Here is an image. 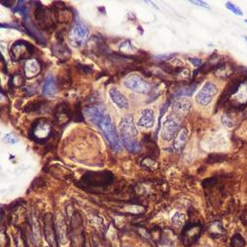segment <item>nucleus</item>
<instances>
[{
    "label": "nucleus",
    "mask_w": 247,
    "mask_h": 247,
    "mask_svg": "<svg viewBox=\"0 0 247 247\" xmlns=\"http://www.w3.org/2000/svg\"><path fill=\"white\" fill-rule=\"evenodd\" d=\"M156 122L154 113L149 109H144L141 113V117L138 120V125L143 128H151Z\"/></svg>",
    "instance_id": "8"
},
{
    "label": "nucleus",
    "mask_w": 247,
    "mask_h": 247,
    "mask_svg": "<svg viewBox=\"0 0 247 247\" xmlns=\"http://www.w3.org/2000/svg\"><path fill=\"white\" fill-rule=\"evenodd\" d=\"M124 147L126 148L130 152H138L140 151V145L137 140L134 139H121Z\"/></svg>",
    "instance_id": "14"
},
{
    "label": "nucleus",
    "mask_w": 247,
    "mask_h": 247,
    "mask_svg": "<svg viewBox=\"0 0 247 247\" xmlns=\"http://www.w3.org/2000/svg\"><path fill=\"white\" fill-rule=\"evenodd\" d=\"M53 223L51 220L46 219L45 224H44V234L46 241L48 242L50 247H58V242L56 238V234L55 231L53 229Z\"/></svg>",
    "instance_id": "10"
},
{
    "label": "nucleus",
    "mask_w": 247,
    "mask_h": 247,
    "mask_svg": "<svg viewBox=\"0 0 247 247\" xmlns=\"http://www.w3.org/2000/svg\"><path fill=\"white\" fill-rule=\"evenodd\" d=\"M187 138H188V132H187V129L186 128H183L180 130V132L178 133V135L176 136V139H175V142H174V147L177 149H181L184 145H185L186 141H187Z\"/></svg>",
    "instance_id": "13"
},
{
    "label": "nucleus",
    "mask_w": 247,
    "mask_h": 247,
    "mask_svg": "<svg viewBox=\"0 0 247 247\" xmlns=\"http://www.w3.org/2000/svg\"><path fill=\"white\" fill-rule=\"evenodd\" d=\"M201 234V227L197 224H191L187 226L183 231L182 241L186 246L190 247L198 240Z\"/></svg>",
    "instance_id": "6"
},
{
    "label": "nucleus",
    "mask_w": 247,
    "mask_h": 247,
    "mask_svg": "<svg viewBox=\"0 0 247 247\" xmlns=\"http://www.w3.org/2000/svg\"><path fill=\"white\" fill-rule=\"evenodd\" d=\"M191 108H192L191 102L188 100H185V99L177 100L173 105L174 113H175L176 114H178V115H180V116L186 115L188 111H190Z\"/></svg>",
    "instance_id": "11"
},
{
    "label": "nucleus",
    "mask_w": 247,
    "mask_h": 247,
    "mask_svg": "<svg viewBox=\"0 0 247 247\" xmlns=\"http://www.w3.org/2000/svg\"><path fill=\"white\" fill-rule=\"evenodd\" d=\"M85 114L87 118L101 130L106 141L109 143L114 151H120L121 145L109 115L104 109L98 106H91V108L86 109Z\"/></svg>",
    "instance_id": "1"
},
{
    "label": "nucleus",
    "mask_w": 247,
    "mask_h": 247,
    "mask_svg": "<svg viewBox=\"0 0 247 247\" xmlns=\"http://www.w3.org/2000/svg\"><path fill=\"white\" fill-rule=\"evenodd\" d=\"M231 246L232 247H244L245 246V241L242 238V236L238 234L234 235L231 238Z\"/></svg>",
    "instance_id": "16"
},
{
    "label": "nucleus",
    "mask_w": 247,
    "mask_h": 247,
    "mask_svg": "<svg viewBox=\"0 0 247 247\" xmlns=\"http://www.w3.org/2000/svg\"><path fill=\"white\" fill-rule=\"evenodd\" d=\"M244 39H245V41L247 42V36H244Z\"/></svg>",
    "instance_id": "21"
},
{
    "label": "nucleus",
    "mask_w": 247,
    "mask_h": 247,
    "mask_svg": "<svg viewBox=\"0 0 247 247\" xmlns=\"http://www.w3.org/2000/svg\"><path fill=\"white\" fill-rule=\"evenodd\" d=\"M226 7L229 9V10H231L234 14L237 15V16H242V15H243V13H242L241 9L239 7H237L236 5H234V4L231 3V2H227L226 3Z\"/></svg>",
    "instance_id": "18"
},
{
    "label": "nucleus",
    "mask_w": 247,
    "mask_h": 247,
    "mask_svg": "<svg viewBox=\"0 0 247 247\" xmlns=\"http://www.w3.org/2000/svg\"><path fill=\"white\" fill-rule=\"evenodd\" d=\"M5 141L9 144H16L18 142V139L16 138L15 135L13 134H7L5 136Z\"/></svg>",
    "instance_id": "19"
},
{
    "label": "nucleus",
    "mask_w": 247,
    "mask_h": 247,
    "mask_svg": "<svg viewBox=\"0 0 247 247\" xmlns=\"http://www.w3.org/2000/svg\"><path fill=\"white\" fill-rule=\"evenodd\" d=\"M57 91V87L54 79H53L52 76L47 77L45 80V83L43 85V93L46 96H54L56 94Z\"/></svg>",
    "instance_id": "12"
},
{
    "label": "nucleus",
    "mask_w": 247,
    "mask_h": 247,
    "mask_svg": "<svg viewBox=\"0 0 247 247\" xmlns=\"http://www.w3.org/2000/svg\"><path fill=\"white\" fill-rule=\"evenodd\" d=\"M244 22H245V23H247V20H245V21H244Z\"/></svg>",
    "instance_id": "22"
},
{
    "label": "nucleus",
    "mask_w": 247,
    "mask_h": 247,
    "mask_svg": "<svg viewBox=\"0 0 247 247\" xmlns=\"http://www.w3.org/2000/svg\"><path fill=\"white\" fill-rule=\"evenodd\" d=\"M109 97L111 101H113L119 109H127L129 108V103H128V100L126 99V97L123 94H121L117 89L111 88L109 90Z\"/></svg>",
    "instance_id": "9"
},
{
    "label": "nucleus",
    "mask_w": 247,
    "mask_h": 247,
    "mask_svg": "<svg viewBox=\"0 0 247 247\" xmlns=\"http://www.w3.org/2000/svg\"><path fill=\"white\" fill-rule=\"evenodd\" d=\"M124 85L128 89L140 94H149L152 90L151 84L147 82L144 78L139 75H130L127 76L123 81Z\"/></svg>",
    "instance_id": "2"
},
{
    "label": "nucleus",
    "mask_w": 247,
    "mask_h": 247,
    "mask_svg": "<svg viewBox=\"0 0 247 247\" xmlns=\"http://www.w3.org/2000/svg\"><path fill=\"white\" fill-rule=\"evenodd\" d=\"M192 4H196L197 6H201V7H205V8H208V6L206 5V3H204L203 1H195V0H193V1H191Z\"/></svg>",
    "instance_id": "20"
},
{
    "label": "nucleus",
    "mask_w": 247,
    "mask_h": 247,
    "mask_svg": "<svg viewBox=\"0 0 247 247\" xmlns=\"http://www.w3.org/2000/svg\"><path fill=\"white\" fill-rule=\"evenodd\" d=\"M218 93V88L212 82H206L196 95V102L201 106L209 105Z\"/></svg>",
    "instance_id": "4"
},
{
    "label": "nucleus",
    "mask_w": 247,
    "mask_h": 247,
    "mask_svg": "<svg viewBox=\"0 0 247 247\" xmlns=\"http://www.w3.org/2000/svg\"><path fill=\"white\" fill-rule=\"evenodd\" d=\"M119 130L121 139H134L138 136V130L135 126L132 116H125L120 120Z\"/></svg>",
    "instance_id": "5"
},
{
    "label": "nucleus",
    "mask_w": 247,
    "mask_h": 247,
    "mask_svg": "<svg viewBox=\"0 0 247 247\" xmlns=\"http://www.w3.org/2000/svg\"><path fill=\"white\" fill-rule=\"evenodd\" d=\"M39 71V66L35 61H28L26 65V73L27 76H34Z\"/></svg>",
    "instance_id": "15"
},
{
    "label": "nucleus",
    "mask_w": 247,
    "mask_h": 247,
    "mask_svg": "<svg viewBox=\"0 0 247 247\" xmlns=\"http://www.w3.org/2000/svg\"><path fill=\"white\" fill-rule=\"evenodd\" d=\"M180 126V122H179L178 118L175 115H169L163 122L161 136L165 141H170L172 138H174L177 130Z\"/></svg>",
    "instance_id": "7"
},
{
    "label": "nucleus",
    "mask_w": 247,
    "mask_h": 247,
    "mask_svg": "<svg viewBox=\"0 0 247 247\" xmlns=\"http://www.w3.org/2000/svg\"><path fill=\"white\" fill-rule=\"evenodd\" d=\"M196 88V86H188V87H185V88H182L179 90L176 95L178 96H191L192 93H193V91L195 90Z\"/></svg>",
    "instance_id": "17"
},
{
    "label": "nucleus",
    "mask_w": 247,
    "mask_h": 247,
    "mask_svg": "<svg viewBox=\"0 0 247 247\" xmlns=\"http://www.w3.org/2000/svg\"><path fill=\"white\" fill-rule=\"evenodd\" d=\"M89 31L87 27L79 22H77L70 33V44L73 47H80L85 43L88 37Z\"/></svg>",
    "instance_id": "3"
}]
</instances>
